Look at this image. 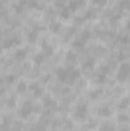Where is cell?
Segmentation results:
<instances>
[{
  "label": "cell",
  "mask_w": 130,
  "mask_h": 131,
  "mask_svg": "<svg viewBox=\"0 0 130 131\" xmlns=\"http://www.w3.org/2000/svg\"><path fill=\"white\" fill-rule=\"evenodd\" d=\"M78 78H80V70H77L73 66L60 67L57 70V79L63 84H73Z\"/></svg>",
  "instance_id": "obj_1"
},
{
  "label": "cell",
  "mask_w": 130,
  "mask_h": 131,
  "mask_svg": "<svg viewBox=\"0 0 130 131\" xmlns=\"http://www.w3.org/2000/svg\"><path fill=\"white\" fill-rule=\"evenodd\" d=\"M86 116H87V105H86V104L77 105L75 113H73V117H75L77 121H83V119H86Z\"/></svg>",
  "instance_id": "obj_2"
},
{
  "label": "cell",
  "mask_w": 130,
  "mask_h": 131,
  "mask_svg": "<svg viewBox=\"0 0 130 131\" xmlns=\"http://www.w3.org/2000/svg\"><path fill=\"white\" fill-rule=\"evenodd\" d=\"M130 75V66L127 63H123V64L118 67V81H126Z\"/></svg>",
  "instance_id": "obj_3"
},
{
  "label": "cell",
  "mask_w": 130,
  "mask_h": 131,
  "mask_svg": "<svg viewBox=\"0 0 130 131\" xmlns=\"http://www.w3.org/2000/svg\"><path fill=\"white\" fill-rule=\"evenodd\" d=\"M32 111H34V107L29 101H26V102L20 107V116H22L23 119L29 117V114H32Z\"/></svg>",
  "instance_id": "obj_4"
},
{
  "label": "cell",
  "mask_w": 130,
  "mask_h": 131,
  "mask_svg": "<svg viewBox=\"0 0 130 131\" xmlns=\"http://www.w3.org/2000/svg\"><path fill=\"white\" fill-rule=\"evenodd\" d=\"M83 5H84V0H73V2H70V5L67 6V9H69L70 12H73V11L80 9Z\"/></svg>",
  "instance_id": "obj_5"
},
{
  "label": "cell",
  "mask_w": 130,
  "mask_h": 131,
  "mask_svg": "<svg viewBox=\"0 0 130 131\" xmlns=\"http://www.w3.org/2000/svg\"><path fill=\"white\" fill-rule=\"evenodd\" d=\"M98 114H99V116H103V117H109V116L112 114V110H110V107L103 105V107H99V108H98Z\"/></svg>",
  "instance_id": "obj_6"
},
{
  "label": "cell",
  "mask_w": 130,
  "mask_h": 131,
  "mask_svg": "<svg viewBox=\"0 0 130 131\" xmlns=\"http://www.w3.org/2000/svg\"><path fill=\"white\" fill-rule=\"evenodd\" d=\"M17 44H20V40L18 38H9V40H6L5 43H3V47L5 49H9V47H12V46H17Z\"/></svg>",
  "instance_id": "obj_7"
},
{
  "label": "cell",
  "mask_w": 130,
  "mask_h": 131,
  "mask_svg": "<svg viewBox=\"0 0 130 131\" xmlns=\"http://www.w3.org/2000/svg\"><path fill=\"white\" fill-rule=\"evenodd\" d=\"M90 37H92V32H90L89 29H84V31H83V34H81V37H80L78 40H80L81 43H86V41H87Z\"/></svg>",
  "instance_id": "obj_8"
},
{
  "label": "cell",
  "mask_w": 130,
  "mask_h": 131,
  "mask_svg": "<svg viewBox=\"0 0 130 131\" xmlns=\"http://www.w3.org/2000/svg\"><path fill=\"white\" fill-rule=\"evenodd\" d=\"M94 66H95V60L94 58H87L84 61V64H83V69L84 70H90V69H94Z\"/></svg>",
  "instance_id": "obj_9"
},
{
  "label": "cell",
  "mask_w": 130,
  "mask_h": 131,
  "mask_svg": "<svg viewBox=\"0 0 130 131\" xmlns=\"http://www.w3.org/2000/svg\"><path fill=\"white\" fill-rule=\"evenodd\" d=\"M44 58H46V55H44V53H37V55L34 57V63H35L37 66H40L43 61H44Z\"/></svg>",
  "instance_id": "obj_10"
},
{
  "label": "cell",
  "mask_w": 130,
  "mask_h": 131,
  "mask_svg": "<svg viewBox=\"0 0 130 131\" xmlns=\"http://www.w3.org/2000/svg\"><path fill=\"white\" fill-rule=\"evenodd\" d=\"M66 61H67V64L72 66L75 61H77V55L75 53H72V52H69L67 55H66Z\"/></svg>",
  "instance_id": "obj_11"
},
{
  "label": "cell",
  "mask_w": 130,
  "mask_h": 131,
  "mask_svg": "<svg viewBox=\"0 0 130 131\" xmlns=\"http://www.w3.org/2000/svg\"><path fill=\"white\" fill-rule=\"evenodd\" d=\"M51 31L52 32H60L61 31V23H58V21H54V23H51Z\"/></svg>",
  "instance_id": "obj_12"
},
{
  "label": "cell",
  "mask_w": 130,
  "mask_h": 131,
  "mask_svg": "<svg viewBox=\"0 0 130 131\" xmlns=\"http://www.w3.org/2000/svg\"><path fill=\"white\" fill-rule=\"evenodd\" d=\"M70 14H72V12L67 9V6H66V8H63V9L60 11V17H61V18H64V20H67V18L70 17Z\"/></svg>",
  "instance_id": "obj_13"
},
{
  "label": "cell",
  "mask_w": 130,
  "mask_h": 131,
  "mask_svg": "<svg viewBox=\"0 0 130 131\" xmlns=\"http://www.w3.org/2000/svg\"><path fill=\"white\" fill-rule=\"evenodd\" d=\"M99 131H115V127L112 124H104V125H101Z\"/></svg>",
  "instance_id": "obj_14"
},
{
  "label": "cell",
  "mask_w": 130,
  "mask_h": 131,
  "mask_svg": "<svg viewBox=\"0 0 130 131\" xmlns=\"http://www.w3.org/2000/svg\"><path fill=\"white\" fill-rule=\"evenodd\" d=\"M43 50H44V52H43L44 55H52V47H51L48 43H43Z\"/></svg>",
  "instance_id": "obj_15"
},
{
  "label": "cell",
  "mask_w": 130,
  "mask_h": 131,
  "mask_svg": "<svg viewBox=\"0 0 130 131\" xmlns=\"http://www.w3.org/2000/svg\"><path fill=\"white\" fill-rule=\"evenodd\" d=\"M25 57H26V50H25V49H20V50L15 52V58H17V60H23Z\"/></svg>",
  "instance_id": "obj_16"
},
{
  "label": "cell",
  "mask_w": 130,
  "mask_h": 131,
  "mask_svg": "<svg viewBox=\"0 0 130 131\" xmlns=\"http://www.w3.org/2000/svg\"><path fill=\"white\" fill-rule=\"evenodd\" d=\"M43 105H44V107H52V105H54V101L49 98V96H44V98H43Z\"/></svg>",
  "instance_id": "obj_17"
},
{
  "label": "cell",
  "mask_w": 130,
  "mask_h": 131,
  "mask_svg": "<svg viewBox=\"0 0 130 131\" xmlns=\"http://www.w3.org/2000/svg\"><path fill=\"white\" fill-rule=\"evenodd\" d=\"M37 32H38V29H35L34 32H29V35H28V40H29L31 43H34V41L37 40Z\"/></svg>",
  "instance_id": "obj_18"
},
{
  "label": "cell",
  "mask_w": 130,
  "mask_h": 131,
  "mask_svg": "<svg viewBox=\"0 0 130 131\" xmlns=\"http://www.w3.org/2000/svg\"><path fill=\"white\" fill-rule=\"evenodd\" d=\"M26 2H28V0H20V3H18V5L15 6V11H17V12H20V11H23V8H25V5H26Z\"/></svg>",
  "instance_id": "obj_19"
},
{
  "label": "cell",
  "mask_w": 130,
  "mask_h": 131,
  "mask_svg": "<svg viewBox=\"0 0 130 131\" xmlns=\"http://www.w3.org/2000/svg\"><path fill=\"white\" fill-rule=\"evenodd\" d=\"M95 14H97V12H95L94 9H89V11L86 12V17H84V20H89V18H94V17H95Z\"/></svg>",
  "instance_id": "obj_20"
},
{
  "label": "cell",
  "mask_w": 130,
  "mask_h": 131,
  "mask_svg": "<svg viewBox=\"0 0 130 131\" xmlns=\"http://www.w3.org/2000/svg\"><path fill=\"white\" fill-rule=\"evenodd\" d=\"M17 92H18V93H23V92H26V84H25V82H20V84L17 85Z\"/></svg>",
  "instance_id": "obj_21"
},
{
  "label": "cell",
  "mask_w": 130,
  "mask_h": 131,
  "mask_svg": "<svg viewBox=\"0 0 130 131\" xmlns=\"http://www.w3.org/2000/svg\"><path fill=\"white\" fill-rule=\"evenodd\" d=\"M110 72V67L109 66H101V69H99V73H103V75H107Z\"/></svg>",
  "instance_id": "obj_22"
},
{
  "label": "cell",
  "mask_w": 130,
  "mask_h": 131,
  "mask_svg": "<svg viewBox=\"0 0 130 131\" xmlns=\"http://www.w3.org/2000/svg\"><path fill=\"white\" fill-rule=\"evenodd\" d=\"M127 105H129V99L124 98L123 101H121V104H119V108H121V110H124V108H127Z\"/></svg>",
  "instance_id": "obj_23"
},
{
  "label": "cell",
  "mask_w": 130,
  "mask_h": 131,
  "mask_svg": "<svg viewBox=\"0 0 130 131\" xmlns=\"http://www.w3.org/2000/svg\"><path fill=\"white\" fill-rule=\"evenodd\" d=\"M34 96H35V98H41V96H43V89L38 87L37 90H34Z\"/></svg>",
  "instance_id": "obj_24"
},
{
  "label": "cell",
  "mask_w": 130,
  "mask_h": 131,
  "mask_svg": "<svg viewBox=\"0 0 130 131\" xmlns=\"http://www.w3.org/2000/svg\"><path fill=\"white\" fill-rule=\"evenodd\" d=\"M26 3H28V6H29V8H38V3H37V0H28Z\"/></svg>",
  "instance_id": "obj_25"
},
{
  "label": "cell",
  "mask_w": 130,
  "mask_h": 131,
  "mask_svg": "<svg viewBox=\"0 0 130 131\" xmlns=\"http://www.w3.org/2000/svg\"><path fill=\"white\" fill-rule=\"evenodd\" d=\"M5 81L9 82V84L14 82V81H15V75H8V76H5Z\"/></svg>",
  "instance_id": "obj_26"
},
{
  "label": "cell",
  "mask_w": 130,
  "mask_h": 131,
  "mask_svg": "<svg viewBox=\"0 0 130 131\" xmlns=\"http://www.w3.org/2000/svg\"><path fill=\"white\" fill-rule=\"evenodd\" d=\"M95 81H97V82H99V84H103V82L106 81V75H103V73H99V75H98V78L95 79Z\"/></svg>",
  "instance_id": "obj_27"
},
{
  "label": "cell",
  "mask_w": 130,
  "mask_h": 131,
  "mask_svg": "<svg viewBox=\"0 0 130 131\" xmlns=\"http://www.w3.org/2000/svg\"><path fill=\"white\" fill-rule=\"evenodd\" d=\"M83 46H84V43H81L80 40L73 41V47H77V49H83Z\"/></svg>",
  "instance_id": "obj_28"
},
{
  "label": "cell",
  "mask_w": 130,
  "mask_h": 131,
  "mask_svg": "<svg viewBox=\"0 0 130 131\" xmlns=\"http://www.w3.org/2000/svg\"><path fill=\"white\" fill-rule=\"evenodd\" d=\"M118 121L119 122H127L129 121V116L127 114H121V116H118Z\"/></svg>",
  "instance_id": "obj_29"
},
{
  "label": "cell",
  "mask_w": 130,
  "mask_h": 131,
  "mask_svg": "<svg viewBox=\"0 0 130 131\" xmlns=\"http://www.w3.org/2000/svg\"><path fill=\"white\" fill-rule=\"evenodd\" d=\"M92 2H94L95 5H99V6H103V5H106V2H107V0H92Z\"/></svg>",
  "instance_id": "obj_30"
},
{
  "label": "cell",
  "mask_w": 130,
  "mask_h": 131,
  "mask_svg": "<svg viewBox=\"0 0 130 131\" xmlns=\"http://www.w3.org/2000/svg\"><path fill=\"white\" fill-rule=\"evenodd\" d=\"M8 105H9V107H14V105H15V98H9V101H8Z\"/></svg>",
  "instance_id": "obj_31"
},
{
  "label": "cell",
  "mask_w": 130,
  "mask_h": 131,
  "mask_svg": "<svg viewBox=\"0 0 130 131\" xmlns=\"http://www.w3.org/2000/svg\"><path fill=\"white\" fill-rule=\"evenodd\" d=\"M118 40H119V43L127 44V37H118Z\"/></svg>",
  "instance_id": "obj_32"
},
{
  "label": "cell",
  "mask_w": 130,
  "mask_h": 131,
  "mask_svg": "<svg viewBox=\"0 0 130 131\" xmlns=\"http://www.w3.org/2000/svg\"><path fill=\"white\" fill-rule=\"evenodd\" d=\"M99 95H101V92H92L90 93V98H98Z\"/></svg>",
  "instance_id": "obj_33"
},
{
  "label": "cell",
  "mask_w": 130,
  "mask_h": 131,
  "mask_svg": "<svg viewBox=\"0 0 130 131\" xmlns=\"http://www.w3.org/2000/svg\"><path fill=\"white\" fill-rule=\"evenodd\" d=\"M29 89H31V90H37V89H38V84H37V82H34V84L29 85Z\"/></svg>",
  "instance_id": "obj_34"
},
{
  "label": "cell",
  "mask_w": 130,
  "mask_h": 131,
  "mask_svg": "<svg viewBox=\"0 0 130 131\" xmlns=\"http://www.w3.org/2000/svg\"><path fill=\"white\" fill-rule=\"evenodd\" d=\"M119 5H121V8H127V0H123Z\"/></svg>",
  "instance_id": "obj_35"
},
{
  "label": "cell",
  "mask_w": 130,
  "mask_h": 131,
  "mask_svg": "<svg viewBox=\"0 0 130 131\" xmlns=\"http://www.w3.org/2000/svg\"><path fill=\"white\" fill-rule=\"evenodd\" d=\"M29 131H40V130H37V128H34V130H29Z\"/></svg>",
  "instance_id": "obj_36"
},
{
  "label": "cell",
  "mask_w": 130,
  "mask_h": 131,
  "mask_svg": "<svg viewBox=\"0 0 130 131\" xmlns=\"http://www.w3.org/2000/svg\"><path fill=\"white\" fill-rule=\"evenodd\" d=\"M15 131H18V130H15Z\"/></svg>",
  "instance_id": "obj_37"
}]
</instances>
